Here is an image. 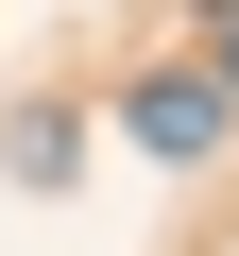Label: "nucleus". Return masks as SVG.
Instances as JSON below:
<instances>
[{
  "label": "nucleus",
  "instance_id": "nucleus-1",
  "mask_svg": "<svg viewBox=\"0 0 239 256\" xmlns=\"http://www.w3.org/2000/svg\"><path fill=\"white\" fill-rule=\"evenodd\" d=\"M137 154H171V171H188V154H222V86H205V68L137 86Z\"/></svg>",
  "mask_w": 239,
  "mask_h": 256
},
{
  "label": "nucleus",
  "instance_id": "nucleus-2",
  "mask_svg": "<svg viewBox=\"0 0 239 256\" xmlns=\"http://www.w3.org/2000/svg\"><path fill=\"white\" fill-rule=\"evenodd\" d=\"M205 86H222V102H239V18H222V68H205Z\"/></svg>",
  "mask_w": 239,
  "mask_h": 256
}]
</instances>
